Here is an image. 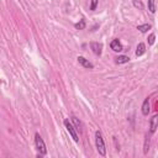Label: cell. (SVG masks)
Masks as SVG:
<instances>
[{
    "instance_id": "cell-11",
    "label": "cell",
    "mask_w": 158,
    "mask_h": 158,
    "mask_svg": "<svg viewBox=\"0 0 158 158\" xmlns=\"http://www.w3.org/2000/svg\"><path fill=\"white\" fill-rule=\"evenodd\" d=\"M115 62H116V64H125V63L130 62V58L127 56H118L115 58Z\"/></svg>"
},
{
    "instance_id": "cell-12",
    "label": "cell",
    "mask_w": 158,
    "mask_h": 158,
    "mask_svg": "<svg viewBox=\"0 0 158 158\" xmlns=\"http://www.w3.org/2000/svg\"><path fill=\"white\" fill-rule=\"evenodd\" d=\"M151 27H152V26H151L149 23H144V25H138V26H137V30H139L142 33H146L148 30H151Z\"/></svg>"
},
{
    "instance_id": "cell-7",
    "label": "cell",
    "mask_w": 158,
    "mask_h": 158,
    "mask_svg": "<svg viewBox=\"0 0 158 158\" xmlns=\"http://www.w3.org/2000/svg\"><path fill=\"white\" fill-rule=\"evenodd\" d=\"M77 59H78L79 64H81L84 68H86V69H93V68H94V64H93L91 62H89L86 58H84L83 56H79Z\"/></svg>"
},
{
    "instance_id": "cell-3",
    "label": "cell",
    "mask_w": 158,
    "mask_h": 158,
    "mask_svg": "<svg viewBox=\"0 0 158 158\" xmlns=\"http://www.w3.org/2000/svg\"><path fill=\"white\" fill-rule=\"evenodd\" d=\"M64 126H65L67 131L69 132V135L72 136L73 141H74V142H78V141H79V136H78V131L75 130L74 125H73L72 122H69V120L67 118V120H64Z\"/></svg>"
},
{
    "instance_id": "cell-17",
    "label": "cell",
    "mask_w": 158,
    "mask_h": 158,
    "mask_svg": "<svg viewBox=\"0 0 158 158\" xmlns=\"http://www.w3.org/2000/svg\"><path fill=\"white\" fill-rule=\"evenodd\" d=\"M154 41H156V35L154 33H151L148 36V44L149 46H153L154 44Z\"/></svg>"
},
{
    "instance_id": "cell-18",
    "label": "cell",
    "mask_w": 158,
    "mask_h": 158,
    "mask_svg": "<svg viewBox=\"0 0 158 158\" xmlns=\"http://www.w3.org/2000/svg\"><path fill=\"white\" fill-rule=\"evenodd\" d=\"M98 2H99V0H91V1H90V10H91V11H94V10H96V6H98Z\"/></svg>"
},
{
    "instance_id": "cell-5",
    "label": "cell",
    "mask_w": 158,
    "mask_h": 158,
    "mask_svg": "<svg viewBox=\"0 0 158 158\" xmlns=\"http://www.w3.org/2000/svg\"><path fill=\"white\" fill-rule=\"evenodd\" d=\"M90 48L94 52V54L96 56H101L102 53V44L99 42H90Z\"/></svg>"
},
{
    "instance_id": "cell-14",
    "label": "cell",
    "mask_w": 158,
    "mask_h": 158,
    "mask_svg": "<svg viewBox=\"0 0 158 158\" xmlns=\"http://www.w3.org/2000/svg\"><path fill=\"white\" fill-rule=\"evenodd\" d=\"M85 26H86V23H85V20H84V19H81L79 22H77V23L74 25V27H75L77 30H84Z\"/></svg>"
},
{
    "instance_id": "cell-4",
    "label": "cell",
    "mask_w": 158,
    "mask_h": 158,
    "mask_svg": "<svg viewBox=\"0 0 158 158\" xmlns=\"http://www.w3.org/2000/svg\"><path fill=\"white\" fill-rule=\"evenodd\" d=\"M158 128V114L153 115L151 121H149V132L151 133H154Z\"/></svg>"
},
{
    "instance_id": "cell-16",
    "label": "cell",
    "mask_w": 158,
    "mask_h": 158,
    "mask_svg": "<svg viewBox=\"0 0 158 158\" xmlns=\"http://www.w3.org/2000/svg\"><path fill=\"white\" fill-rule=\"evenodd\" d=\"M132 5H133L135 7H137V9H139V10H143V7H144L143 4H142L139 0H133V1H132Z\"/></svg>"
},
{
    "instance_id": "cell-1",
    "label": "cell",
    "mask_w": 158,
    "mask_h": 158,
    "mask_svg": "<svg viewBox=\"0 0 158 158\" xmlns=\"http://www.w3.org/2000/svg\"><path fill=\"white\" fill-rule=\"evenodd\" d=\"M95 146H96V149L99 152L100 156L105 157L106 156V148H105V142H104V137H102V133L101 131L96 130L95 131Z\"/></svg>"
},
{
    "instance_id": "cell-13",
    "label": "cell",
    "mask_w": 158,
    "mask_h": 158,
    "mask_svg": "<svg viewBox=\"0 0 158 158\" xmlns=\"http://www.w3.org/2000/svg\"><path fill=\"white\" fill-rule=\"evenodd\" d=\"M147 5H148L149 12H151V14H154V12H156V1H154V0H148Z\"/></svg>"
},
{
    "instance_id": "cell-2",
    "label": "cell",
    "mask_w": 158,
    "mask_h": 158,
    "mask_svg": "<svg viewBox=\"0 0 158 158\" xmlns=\"http://www.w3.org/2000/svg\"><path fill=\"white\" fill-rule=\"evenodd\" d=\"M35 144H36V149L38 151V157H42L44 154H47V148H46V144H44V141L42 139V137L36 133L35 135Z\"/></svg>"
},
{
    "instance_id": "cell-15",
    "label": "cell",
    "mask_w": 158,
    "mask_h": 158,
    "mask_svg": "<svg viewBox=\"0 0 158 158\" xmlns=\"http://www.w3.org/2000/svg\"><path fill=\"white\" fill-rule=\"evenodd\" d=\"M148 147H149V136L147 135V136H146V141H144V148H143V153H144V154L148 153V149H149Z\"/></svg>"
},
{
    "instance_id": "cell-9",
    "label": "cell",
    "mask_w": 158,
    "mask_h": 158,
    "mask_svg": "<svg viewBox=\"0 0 158 158\" xmlns=\"http://www.w3.org/2000/svg\"><path fill=\"white\" fill-rule=\"evenodd\" d=\"M141 109H142V114H143L144 116H147L148 112H149V98H146V99H144V101H143Z\"/></svg>"
},
{
    "instance_id": "cell-8",
    "label": "cell",
    "mask_w": 158,
    "mask_h": 158,
    "mask_svg": "<svg viewBox=\"0 0 158 158\" xmlns=\"http://www.w3.org/2000/svg\"><path fill=\"white\" fill-rule=\"evenodd\" d=\"M72 122H73L75 130H77L79 133H81V132H83V125H81V122H80L75 116H72Z\"/></svg>"
},
{
    "instance_id": "cell-10",
    "label": "cell",
    "mask_w": 158,
    "mask_h": 158,
    "mask_svg": "<svg viewBox=\"0 0 158 158\" xmlns=\"http://www.w3.org/2000/svg\"><path fill=\"white\" fill-rule=\"evenodd\" d=\"M144 52H146V44L144 43H138L137 49H136V56L141 57L142 54H144Z\"/></svg>"
},
{
    "instance_id": "cell-6",
    "label": "cell",
    "mask_w": 158,
    "mask_h": 158,
    "mask_svg": "<svg viewBox=\"0 0 158 158\" xmlns=\"http://www.w3.org/2000/svg\"><path fill=\"white\" fill-rule=\"evenodd\" d=\"M110 47H111V49H112L114 52H121V51H123V47H122L121 42H120L117 38H115V40L111 41Z\"/></svg>"
}]
</instances>
